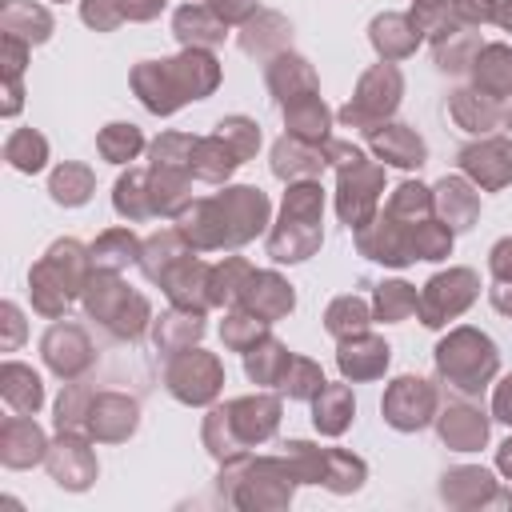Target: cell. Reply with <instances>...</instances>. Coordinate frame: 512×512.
<instances>
[{
	"label": "cell",
	"instance_id": "cell-3",
	"mask_svg": "<svg viewBox=\"0 0 512 512\" xmlns=\"http://www.w3.org/2000/svg\"><path fill=\"white\" fill-rule=\"evenodd\" d=\"M100 148H104V156L108 160H132L136 156V148H140V132L132 128V124H108V132L100 136Z\"/></svg>",
	"mask_w": 512,
	"mask_h": 512
},
{
	"label": "cell",
	"instance_id": "cell-1",
	"mask_svg": "<svg viewBox=\"0 0 512 512\" xmlns=\"http://www.w3.org/2000/svg\"><path fill=\"white\" fill-rule=\"evenodd\" d=\"M424 380H412V376H404V380H396V388H392V396L384 400V412H388V420L396 424V428H404V412H416V420L424 424L428 416V392L420 388Z\"/></svg>",
	"mask_w": 512,
	"mask_h": 512
},
{
	"label": "cell",
	"instance_id": "cell-6",
	"mask_svg": "<svg viewBox=\"0 0 512 512\" xmlns=\"http://www.w3.org/2000/svg\"><path fill=\"white\" fill-rule=\"evenodd\" d=\"M52 196L60 204H80L88 196V172L84 168H60L52 176Z\"/></svg>",
	"mask_w": 512,
	"mask_h": 512
},
{
	"label": "cell",
	"instance_id": "cell-7",
	"mask_svg": "<svg viewBox=\"0 0 512 512\" xmlns=\"http://www.w3.org/2000/svg\"><path fill=\"white\" fill-rule=\"evenodd\" d=\"M408 284H388V292H380V312L384 316H400L408 304H416V296L412 292H404Z\"/></svg>",
	"mask_w": 512,
	"mask_h": 512
},
{
	"label": "cell",
	"instance_id": "cell-5",
	"mask_svg": "<svg viewBox=\"0 0 512 512\" xmlns=\"http://www.w3.org/2000/svg\"><path fill=\"white\" fill-rule=\"evenodd\" d=\"M352 416V400L344 396V392H320V404H316V424L324 428V432H340L344 428V420Z\"/></svg>",
	"mask_w": 512,
	"mask_h": 512
},
{
	"label": "cell",
	"instance_id": "cell-8",
	"mask_svg": "<svg viewBox=\"0 0 512 512\" xmlns=\"http://www.w3.org/2000/svg\"><path fill=\"white\" fill-rule=\"evenodd\" d=\"M496 412H500V420H508V424H512V380H508V388L496 396Z\"/></svg>",
	"mask_w": 512,
	"mask_h": 512
},
{
	"label": "cell",
	"instance_id": "cell-9",
	"mask_svg": "<svg viewBox=\"0 0 512 512\" xmlns=\"http://www.w3.org/2000/svg\"><path fill=\"white\" fill-rule=\"evenodd\" d=\"M500 468H504V472H512V440H508V444H504V452H500Z\"/></svg>",
	"mask_w": 512,
	"mask_h": 512
},
{
	"label": "cell",
	"instance_id": "cell-4",
	"mask_svg": "<svg viewBox=\"0 0 512 512\" xmlns=\"http://www.w3.org/2000/svg\"><path fill=\"white\" fill-rule=\"evenodd\" d=\"M8 160L20 168V172H36L44 164V140L32 136V132H16L8 140Z\"/></svg>",
	"mask_w": 512,
	"mask_h": 512
},
{
	"label": "cell",
	"instance_id": "cell-2",
	"mask_svg": "<svg viewBox=\"0 0 512 512\" xmlns=\"http://www.w3.org/2000/svg\"><path fill=\"white\" fill-rule=\"evenodd\" d=\"M376 148H380V152H384L392 164H404V168L420 164V156H424V144H420L416 136L400 132V124H396V128H388L384 136H376Z\"/></svg>",
	"mask_w": 512,
	"mask_h": 512
}]
</instances>
